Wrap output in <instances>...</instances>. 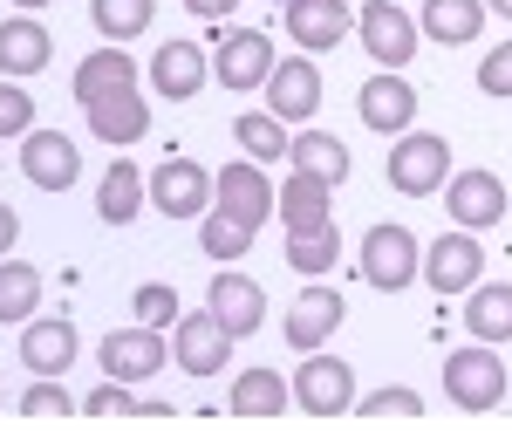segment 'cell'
Instances as JSON below:
<instances>
[{
    "instance_id": "obj_1",
    "label": "cell",
    "mask_w": 512,
    "mask_h": 444,
    "mask_svg": "<svg viewBox=\"0 0 512 444\" xmlns=\"http://www.w3.org/2000/svg\"><path fill=\"white\" fill-rule=\"evenodd\" d=\"M444 397L458 410H472V417L506 404V363L492 356V342H472V349H451L444 356Z\"/></svg>"
},
{
    "instance_id": "obj_2",
    "label": "cell",
    "mask_w": 512,
    "mask_h": 444,
    "mask_svg": "<svg viewBox=\"0 0 512 444\" xmlns=\"http://www.w3.org/2000/svg\"><path fill=\"white\" fill-rule=\"evenodd\" d=\"M355 267H362V281L376 287V294H403V287L417 281V267H424V246H417L410 226H369Z\"/></svg>"
},
{
    "instance_id": "obj_3",
    "label": "cell",
    "mask_w": 512,
    "mask_h": 444,
    "mask_svg": "<svg viewBox=\"0 0 512 444\" xmlns=\"http://www.w3.org/2000/svg\"><path fill=\"white\" fill-rule=\"evenodd\" d=\"M444 178H451V144L431 137V130H396L390 192H403V199H431V192H444Z\"/></svg>"
},
{
    "instance_id": "obj_4",
    "label": "cell",
    "mask_w": 512,
    "mask_h": 444,
    "mask_svg": "<svg viewBox=\"0 0 512 444\" xmlns=\"http://www.w3.org/2000/svg\"><path fill=\"white\" fill-rule=\"evenodd\" d=\"M294 410L308 417H349L355 410V369L328 349H308V363L294 369Z\"/></svg>"
},
{
    "instance_id": "obj_5",
    "label": "cell",
    "mask_w": 512,
    "mask_h": 444,
    "mask_svg": "<svg viewBox=\"0 0 512 444\" xmlns=\"http://www.w3.org/2000/svg\"><path fill=\"white\" fill-rule=\"evenodd\" d=\"M355 35H362V48H369V62H376V69H403V62L417 55L424 28L410 21V7H403V0H369V7L355 14Z\"/></svg>"
},
{
    "instance_id": "obj_6",
    "label": "cell",
    "mask_w": 512,
    "mask_h": 444,
    "mask_svg": "<svg viewBox=\"0 0 512 444\" xmlns=\"http://www.w3.org/2000/svg\"><path fill=\"white\" fill-rule=\"evenodd\" d=\"M164 335H171V356H178V369H185V376H219V369L233 363V328L219 322L212 308L178 315Z\"/></svg>"
},
{
    "instance_id": "obj_7",
    "label": "cell",
    "mask_w": 512,
    "mask_h": 444,
    "mask_svg": "<svg viewBox=\"0 0 512 444\" xmlns=\"http://www.w3.org/2000/svg\"><path fill=\"white\" fill-rule=\"evenodd\" d=\"M274 62H280V55H274V41L260 35V28H226V35L212 41V82H219V89H233V96L260 89Z\"/></svg>"
},
{
    "instance_id": "obj_8",
    "label": "cell",
    "mask_w": 512,
    "mask_h": 444,
    "mask_svg": "<svg viewBox=\"0 0 512 444\" xmlns=\"http://www.w3.org/2000/svg\"><path fill=\"white\" fill-rule=\"evenodd\" d=\"M417 281H431L444 301H451V294H465V287H478V281H485V246H478V233L451 226L444 240H431V246H424Z\"/></svg>"
},
{
    "instance_id": "obj_9",
    "label": "cell",
    "mask_w": 512,
    "mask_h": 444,
    "mask_svg": "<svg viewBox=\"0 0 512 444\" xmlns=\"http://www.w3.org/2000/svg\"><path fill=\"white\" fill-rule=\"evenodd\" d=\"M144 199L158 205L164 219H198V212L212 205V171L198 158H178V151H171V158L144 178Z\"/></svg>"
},
{
    "instance_id": "obj_10",
    "label": "cell",
    "mask_w": 512,
    "mask_h": 444,
    "mask_svg": "<svg viewBox=\"0 0 512 444\" xmlns=\"http://www.w3.org/2000/svg\"><path fill=\"white\" fill-rule=\"evenodd\" d=\"M164 356H171V335L151 328V322L117 328V335H103V349H96L103 376H117V383H144V376H158Z\"/></svg>"
},
{
    "instance_id": "obj_11",
    "label": "cell",
    "mask_w": 512,
    "mask_h": 444,
    "mask_svg": "<svg viewBox=\"0 0 512 444\" xmlns=\"http://www.w3.org/2000/svg\"><path fill=\"white\" fill-rule=\"evenodd\" d=\"M21 178L35 185V192H69L82 178V151H76V137L69 130H28L21 137Z\"/></svg>"
},
{
    "instance_id": "obj_12",
    "label": "cell",
    "mask_w": 512,
    "mask_h": 444,
    "mask_svg": "<svg viewBox=\"0 0 512 444\" xmlns=\"http://www.w3.org/2000/svg\"><path fill=\"white\" fill-rule=\"evenodd\" d=\"M444 205H451V226H465V233H485V226H499L506 219V185H499V171H451L444 178Z\"/></svg>"
},
{
    "instance_id": "obj_13",
    "label": "cell",
    "mask_w": 512,
    "mask_h": 444,
    "mask_svg": "<svg viewBox=\"0 0 512 444\" xmlns=\"http://www.w3.org/2000/svg\"><path fill=\"white\" fill-rule=\"evenodd\" d=\"M260 89H267V110H274L280 123H315V110H321V69H315V55H287V62H274Z\"/></svg>"
},
{
    "instance_id": "obj_14",
    "label": "cell",
    "mask_w": 512,
    "mask_h": 444,
    "mask_svg": "<svg viewBox=\"0 0 512 444\" xmlns=\"http://www.w3.org/2000/svg\"><path fill=\"white\" fill-rule=\"evenodd\" d=\"M212 205L219 212H233V219H246L253 233L274 219V185H267V171L253 158H233L226 171H212Z\"/></svg>"
},
{
    "instance_id": "obj_15",
    "label": "cell",
    "mask_w": 512,
    "mask_h": 444,
    "mask_svg": "<svg viewBox=\"0 0 512 444\" xmlns=\"http://www.w3.org/2000/svg\"><path fill=\"white\" fill-rule=\"evenodd\" d=\"M212 82V48H198V41H164L158 55H151V89H158L164 103H192L198 89Z\"/></svg>"
},
{
    "instance_id": "obj_16",
    "label": "cell",
    "mask_w": 512,
    "mask_h": 444,
    "mask_svg": "<svg viewBox=\"0 0 512 444\" xmlns=\"http://www.w3.org/2000/svg\"><path fill=\"white\" fill-rule=\"evenodd\" d=\"M349 322V308H342V294L335 287H308V294H294L287 301V322H280V335H287V349H321L335 328Z\"/></svg>"
},
{
    "instance_id": "obj_17",
    "label": "cell",
    "mask_w": 512,
    "mask_h": 444,
    "mask_svg": "<svg viewBox=\"0 0 512 444\" xmlns=\"http://www.w3.org/2000/svg\"><path fill=\"white\" fill-rule=\"evenodd\" d=\"M355 110H362V123H369L376 137H396V130H410V123H417V89L403 82V69H383V76L362 82Z\"/></svg>"
},
{
    "instance_id": "obj_18",
    "label": "cell",
    "mask_w": 512,
    "mask_h": 444,
    "mask_svg": "<svg viewBox=\"0 0 512 444\" xmlns=\"http://www.w3.org/2000/svg\"><path fill=\"white\" fill-rule=\"evenodd\" d=\"M82 110H89V130H96L103 144H117V151H130V144L151 137V103L137 96V82H130V89H110V96H96V103H82Z\"/></svg>"
},
{
    "instance_id": "obj_19",
    "label": "cell",
    "mask_w": 512,
    "mask_h": 444,
    "mask_svg": "<svg viewBox=\"0 0 512 444\" xmlns=\"http://www.w3.org/2000/svg\"><path fill=\"white\" fill-rule=\"evenodd\" d=\"M280 7H287V35H294V48H308V55L342 48V35L355 28L349 0H280Z\"/></svg>"
},
{
    "instance_id": "obj_20",
    "label": "cell",
    "mask_w": 512,
    "mask_h": 444,
    "mask_svg": "<svg viewBox=\"0 0 512 444\" xmlns=\"http://www.w3.org/2000/svg\"><path fill=\"white\" fill-rule=\"evenodd\" d=\"M76 322L62 315V322H41V315H28L21 322V363H28V376H69L76 369Z\"/></svg>"
},
{
    "instance_id": "obj_21",
    "label": "cell",
    "mask_w": 512,
    "mask_h": 444,
    "mask_svg": "<svg viewBox=\"0 0 512 444\" xmlns=\"http://www.w3.org/2000/svg\"><path fill=\"white\" fill-rule=\"evenodd\" d=\"M205 308L219 315V322L233 328V342H246L253 328L267 322V294H260V281H246V274H212V287H205Z\"/></svg>"
},
{
    "instance_id": "obj_22",
    "label": "cell",
    "mask_w": 512,
    "mask_h": 444,
    "mask_svg": "<svg viewBox=\"0 0 512 444\" xmlns=\"http://www.w3.org/2000/svg\"><path fill=\"white\" fill-rule=\"evenodd\" d=\"M274 219L287 226V240H294V233H321V226H335V212H328V185L287 164V185L274 192Z\"/></svg>"
},
{
    "instance_id": "obj_23",
    "label": "cell",
    "mask_w": 512,
    "mask_h": 444,
    "mask_svg": "<svg viewBox=\"0 0 512 444\" xmlns=\"http://www.w3.org/2000/svg\"><path fill=\"white\" fill-rule=\"evenodd\" d=\"M287 164H294V171H308V178H321L328 192H335V185H349V144H342V137H328V130H315V123H301V130L287 137Z\"/></svg>"
},
{
    "instance_id": "obj_24",
    "label": "cell",
    "mask_w": 512,
    "mask_h": 444,
    "mask_svg": "<svg viewBox=\"0 0 512 444\" xmlns=\"http://www.w3.org/2000/svg\"><path fill=\"white\" fill-rule=\"evenodd\" d=\"M48 55H55V41H48V28H41L35 14L21 7L14 21H0V76H41L48 69Z\"/></svg>"
},
{
    "instance_id": "obj_25",
    "label": "cell",
    "mask_w": 512,
    "mask_h": 444,
    "mask_svg": "<svg viewBox=\"0 0 512 444\" xmlns=\"http://www.w3.org/2000/svg\"><path fill=\"white\" fill-rule=\"evenodd\" d=\"M417 28H424V41L465 48V41H478V35H485V0H424Z\"/></svg>"
},
{
    "instance_id": "obj_26",
    "label": "cell",
    "mask_w": 512,
    "mask_h": 444,
    "mask_svg": "<svg viewBox=\"0 0 512 444\" xmlns=\"http://www.w3.org/2000/svg\"><path fill=\"white\" fill-rule=\"evenodd\" d=\"M465 328L472 342H512V281L465 287Z\"/></svg>"
},
{
    "instance_id": "obj_27",
    "label": "cell",
    "mask_w": 512,
    "mask_h": 444,
    "mask_svg": "<svg viewBox=\"0 0 512 444\" xmlns=\"http://www.w3.org/2000/svg\"><path fill=\"white\" fill-rule=\"evenodd\" d=\"M137 212H144V171L130 158H117L103 171V185H96V219L103 226H130Z\"/></svg>"
},
{
    "instance_id": "obj_28",
    "label": "cell",
    "mask_w": 512,
    "mask_h": 444,
    "mask_svg": "<svg viewBox=\"0 0 512 444\" xmlns=\"http://www.w3.org/2000/svg\"><path fill=\"white\" fill-rule=\"evenodd\" d=\"M130 82H137V62L123 55V41H117V48H96V55H82V62H76V82H69V89H76V103H96V96H110V89H130Z\"/></svg>"
},
{
    "instance_id": "obj_29",
    "label": "cell",
    "mask_w": 512,
    "mask_h": 444,
    "mask_svg": "<svg viewBox=\"0 0 512 444\" xmlns=\"http://www.w3.org/2000/svg\"><path fill=\"white\" fill-rule=\"evenodd\" d=\"M287 397H294V383H287L280 369H246V376H233L226 410H233V417H280Z\"/></svg>"
},
{
    "instance_id": "obj_30",
    "label": "cell",
    "mask_w": 512,
    "mask_h": 444,
    "mask_svg": "<svg viewBox=\"0 0 512 444\" xmlns=\"http://www.w3.org/2000/svg\"><path fill=\"white\" fill-rule=\"evenodd\" d=\"M198 246H205V260L233 267V260L253 253V226L233 219V212H219V205H205V212H198Z\"/></svg>"
},
{
    "instance_id": "obj_31",
    "label": "cell",
    "mask_w": 512,
    "mask_h": 444,
    "mask_svg": "<svg viewBox=\"0 0 512 444\" xmlns=\"http://www.w3.org/2000/svg\"><path fill=\"white\" fill-rule=\"evenodd\" d=\"M41 308V267H28V260H14V253H0V322H28Z\"/></svg>"
},
{
    "instance_id": "obj_32",
    "label": "cell",
    "mask_w": 512,
    "mask_h": 444,
    "mask_svg": "<svg viewBox=\"0 0 512 444\" xmlns=\"http://www.w3.org/2000/svg\"><path fill=\"white\" fill-rule=\"evenodd\" d=\"M89 21L103 41H137L158 21V0H89Z\"/></svg>"
},
{
    "instance_id": "obj_33",
    "label": "cell",
    "mask_w": 512,
    "mask_h": 444,
    "mask_svg": "<svg viewBox=\"0 0 512 444\" xmlns=\"http://www.w3.org/2000/svg\"><path fill=\"white\" fill-rule=\"evenodd\" d=\"M287 267L308 274V281H321L328 267H342V233H335V226H321V233H294V240H287Z\"/></svg>"
},
{
    "instance_id": "obj_34",
    "label": "cell",
    "mask_w": 512,
    "mask_h": 444,
    "mask_svg": "<svg viewBox=\"0 0 512 444\" xmlns=\"http://www.w3.org/2000/svg\"><path fill=\"white\" fill-rule=\"evenodd\" d=\"M233 137H239V151H246L253 164L287 158V123H280L274 110H246V117L233 123Z\"/></svg>"
},
{
    "instance_id": "obj_35",
    "label": "cell",
    "mask_w": 512,
    "mask_h": 444,
    "mask_svg": "<svg viewBox=\"0 0 512 444\" xmlns=\"http://www.w3.org/2000/svg\"><path fill=\"white\" fill-rule=\"evenodd\" d=\"M130 315H137V322H151V328H171L185 308H178V294H171L164 281H144V287H137V301H130Z\"/></svg>"
},
{
    "instance_id": "obj_36",
    "label": "cell",
    "mask_w": 512,
    "mask_h": 444,
    "mask_svg": "<svg viewBox=\"0 0 512 444\" xmlns=\"http://www.w3.org/2000/svg\"><path fill=\"white\" fill-rule=\"evenodd\" d=\"M28 130H35V96L7 76L0 82V137H28Z\"/></svg>"
},
{
    "instance_id": "obj_37",
    "label": "cell",
    "mask_w": 512,
    "mask_h": 444,
    "mask_svg": "<svg viewBox=\"0 0 512 444\" xmlns=\"http://www.w3.org/2000/svg\"><path fill=\"white\" fill-rule=\"evenodd\" d=\"M355 410H362V417H424V397H417V390H403V383H390V390L355 397Z\"/></svg>"
},
{
    "instance_id": "obj_38",
    "label": "cell",
    "mask_w": 512,
    "mask_h": 444,
    "mask_svg": "<svg viewBox=\"0 0 512 444\" xmlns=\"http://www.w3.org/2000/svg\"><path fill=\"white\" fill-rule=\"evenodd\" d=\"M69 410H76V397H69L55 376H35L28 397H21V417H69Z\"/></svg>"
},
{
    "instance_id": "obj_39",
    "label": "cell",
    "mask_w": 512,
    "mask_h": 444,
    "mask_svg": "<svg viewBox=\"0 0 512 444\" xmlns=\"http://www.w3.org/2000/svg\"><path fill=\"white\" fill-rule=\"evenodd\" d=\"M478 89H485V96H512V41L485 48V62H478Z\"/></svg>"
},
{
    "instance_id": "obj_40",
    "label": "cell",
    "mask_w": 512,
    "mask_h": 444,
    "mask_svg": "<svg viewBox=\"0 0 512 444\" xmlns=\"http://www.w3.org/2000/svg\"><path fill=\"white\" fill-rule=\"evenodd\" d=\"M82 410L89 417H117V410H137V397H130V383H117V376H103L89 397H82Z\"/></svg>"
},
{
    "instance_id": "obj_41",
    "label": "cell",
    "mask_w": 512,
    "mask_h": 444,
    "mask_svg": "<svg viewBox=\"0 0 512 444\" xmlns=\"http://www.w3.org/2000/svg\"><path fill=\"white\" fill-rule=\"evenodd\" d=\"M185 7H192L198 21H233V7H239V0H185Z\"/></svg>"
},
{
    "instance_id": "obj_42",
    "label": "cell",
    "mask_w": 512,
    "mask_h": 444,
    "mask_svg": "<svg viewBox=\"0 0 512 444\" xmlns=\"http://www.w3.org/2000/svg\"><path fill=\"white\" fill-rule=\"evenodd\" d=\"M14 233H21V212H14V205H0V253H14Z\"/></svg>"
},
{
    "instance_id": "obj_43",
    "label": "cell",
    "mask_w": 512,
    "mask_h": 444,
    "mask_svg": "<svg viewBox=\"0 0 512 444\" xmlns=\"http://www.w3.org/2000/svg\"><path fill=\"white\" fill-rule=\"evenodd\" d=\"M485 14H506L512 21V0H485Z\"/></svg>"
},
{
    "instance_id": "obj_44",
    "label": "cell",
    "mask_w": 512,
    "mask_h": 444,
    "mask_svg": "<svg viewBox=\"0 0 512 444\" xmlns=\"http://www.w3.org/2000/svg\"><path fill=\"white\" fill-rule=\"evenodd\" d=\"M14 7H28V14H35V7H48V0H14Z\"/></svg>"
},
{
    "instance_id": "obj_45",
    "label": "cell",
    "mask_w": 512,
    "mask_h": 444,
    "mask_svg": "<svg viewBox=\"0 0 512 444\" xmlns=\"http://www.w3.org/2000/svg\"><path fill=\"white\" fill-rule=\"evenodd\" d=\"M0 404H7V397H0Z\"/></svg>"
}]
</instances>
